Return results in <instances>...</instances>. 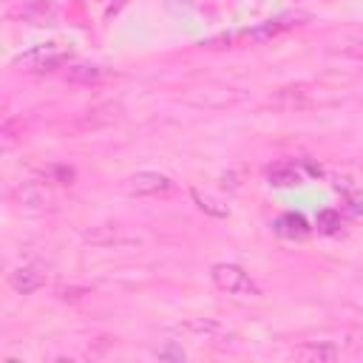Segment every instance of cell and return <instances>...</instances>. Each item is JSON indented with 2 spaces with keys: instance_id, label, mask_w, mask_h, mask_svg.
I'll return each instance as SVG.
<instances>
[{
  "instance_id": "2",
  "label": "cell",
  "mask_w": 363,
  "mask_h": 363,
  "mask_svg": "<svg viewBox=\"0 0 363 363\" xmlns=\"http://www.w3.org/2000/svg\"><path fill=\"white\" fill-rule=\"evenodd\" d=\"M11 204L23 213H48L57 207V199L48 182H20L11 190Z\"/></svg>"
},
{
  "instance_id": "12",
  "label": "cell",
  "mask_w": 363,
  "mask_h": 363,
  "mask_svg": "<svg viewBox=\"0 0 363 363\" xmlns=\"http://www.w3.org/2000/svg\"><path fill=\"white\" fill-rule=\"evenodd\" d=\"M54 14H57V9H54L51 0H34V3L20 9V17L28 20L31 26H48L54 20Z\"/></svg>"
},
{
  "instance_id": "1",
  "label": "cell",
  "mask_w": 363,
  "mask_h": 363,
  "mask_svg": "<svg viewBox=\"0 0 363 363\" xmlns=\"http://www.w3.org/2000/svg\"><path fill=\"white\" fill-rule=\"evenodd\" d=\"M210 278L227 295H235V298H258L261 295V286L255 284V278L238 264H224V261L213 264L210 267Z\"/></svg>"
},
{
  "instance_id": "9",
  "label": "cell",
  "mask_w": 363,
  "mask_h": 363,
  "mask_svg": "<svg viewBox=\"0 0 363 363\" xmlns=\"http://www.w3.org/2000/svg\"><path fill=\"white\" fill-rule=\"evenodd\" d=\"M337 354H340V349L326 340L323 343H301L292 349V357L306 360V363H332V360H337Z\"/></svg>"
},
{
  "instance_id": "5",
  "label": "cell",
  "mask_w": 363,
  "mask_h": 363,
  "mask_svg": "<svg viewBox=\"0 0 363 363\" xmlns=\"http://www.w3.org/2000/svg\"><path fill=\"white\" fill-rule=\"evenodd\" d=\"M170 187H173V182L156 170H136L122 179V190L128 196H159V193H167Z\"/></svg>"
},
{
  "instance_id": "8",
  "label": "cell",
  "mask_w": 363,
  "mask_h": 363,
  "mask_svg": "<svg viewBox=\"0 0 363 363\" xmlns=\"http://www.w3.org/2000/svg\"><path fill=\"white\" fill-rule=\"evenodd\" d=\"M269 105L278 111H301V108H309L312 99H309V91L303 85H286L269 96Z\"/></svg>"
},
{
  "instance_id": "13",
  "label": "cell",
  "mask_w": 363,
  "mask_h": 363,
  "mask_svg": "<svg viewBox=\"0 0 363 363\" xmlns=\"http://www.w3.org/2000/svg\"><path fill=\"white\" fill-rule=\"evenodd\" d=\"M182 329H184V332H190V335H196V337L213 340V337L221 332V323H218V320H213V318H190V320H184V323H182Z\"/></svg>"
},
{
  "instance_id": "11",
  "label": "cell",
  "mask_w": 363,
  "mask_h": 363,
  "mask_svg": "<svg viewBox=\"0 0 363 363\" xmlns=\"http://www.w3.org/2000/svg\"><path fill=\"white\" fill-rule=\"evenodd\" d=\"M82 241H85V244H94V247H111V244H122V241H128V238H125L122 227H116V224H102V227L88 230V233L82 235Z\"/></svg>"
},
{
  "instance_id": "16",
  "label": "cell",
  "mask_w": 363,
  "mask_h": 363,
  "mask_svg": "<svg viewBox=\"0 0 363 363\" xmlns=\"http://www.w3.org/2000/svg\"><path fill=\"white\" fill-rule=\"evenodd\" d=\"M71 179H74V170L71 167H62V164H54V167H48V170H43V182H57V184H71Z\"/></svg>"
},
{
  "instance_id": "6",
  "label": "cell",
  "mask_w": 363,
  "mask_h": 363,
  "mask_svg": "<svg viewBox=\"0 0 363 363\" xmlns=\"http://www.w3.org/2000/svg\"><path fill=\"white\" fill-rule=\"evenodd\" d=\"M247 94L238 88H227V85H204L199 91H187L184 99L199 105V108H224V105H235L241 102Z\"/></svg>"
},
{
  "instance_id": "10",
  "label": "cell",
  "mask_w": 363,
  "mask_h": 363,
  "mask_svg": "<svg viewBox=\"0 0 363 363\" xmlns=\"http://www.w3.org/2000/svg\"><path fill=\"white\" fill-rule=\"evenodd\" d=\"M275 233L284 238H306L309 235V221L301 213H284L281 218H275Z\"/></svg>"
},
{
  "instance_id": "14",
  "label": "cell",
  "mask_w": 363,
  "mask_h": 363,
  "mask_svg": "<svg viewBox=\"0 0 363 363\" xmlns=\"http://www.w3.org/2000/svg\"><path fill=\"white\" fill-rule=\"evenodd\" d=\"M102 77H105V68L99 65H71L65 71V79L71 82H99Z\"/></svg>"
},
{
  "instance_id": "3",
  "label": "cell",
  "mask_w": 363,
  "mask_h": 363,
  "mask_svg": "<svg viewBox=\"0 0 363 363\" xmlns=\"http://www.w3.org/2000/svg\"><path fill=\"white\" fill-rule=\"evenodd\" d=\"M68 60H71L68 48H62L57 43H43V45H34L26 54L14 57V65L23 71H54V68L65 65Z\"/></svg>"
},
{
  "instance_id": "4",
  "label": "cell",
  "mask_w": 363,
  "mask_h": 363,
  "mask_svg": "<svg viewBox=\"0 0 363 363\" xmlns=\"http://www.w3.org/2000/svg\"><path fill=\"white\" fill-rule=\"evenodd\" d=\"M306 176H320V167L312 162H281L267 170V182L272 187H298L306 182Z\"/></svg>"
},
{
  "instance_id": "7",
  "label": "cell",
  "mask_w": 363,
  "mask_h": 363,
  "mask_svg": "<svg viewBox=\"0 0 363 363\" xmlns=\"http://www.w3.org/2000/svg\"><path fill=\"white\" fill-rule=\"evenodd\" d=\"M45 284V267L43 264H23L9 272V286L17 295H31Z\"/></svg>"
},
{
  "instance_id": "18",
  "label": "cell",
  "mask_w": 363,
  "mask_h": 363,
  "mask_svg": "<svg viewBox=\"0 0 363 363\" xmlns=\"http://www.w3.org/2000/svg\"><path fill=\"white\" fill-rule=\"evenodd\" d=\"M159 357H162V360H184V349L170 343V346H162V349H159Z\"/></svg>"
},
{
  "instance_id": "15",
  "label": "cell",
  "mask_w": 363,
  "mask_h": 363,
  "mask_svg": "<svg viewBox=\"0 0 363 363\" xmlns=\"http://www.w3.org/2000/svg\"><path fill=\"white\" fill-rule=\"evenodd\" d=\"M340 224H343V218H340L337 210H320V213H318V230H320V233L335 235V233L340 230Z\"/></svg>"
},
{
  "instance_id": "17",
  "label": "cell",
  "mask_w": 363,
  "mask_h": 363,
  "mask_svg": "<svg viewBox=\"0 0 363 363\" xmlns=\"http://www.w3.org/2000/svg\"><path fill=\"white\" fill-rule=\"evenodd\" d=\"M190 196H193V201L199 204V210H204V213H210V216H218V218L227 216V207H216V201L207 199V196H201L199 190H190Z\"/></svg>"
}]
</instances>
